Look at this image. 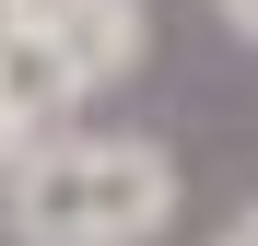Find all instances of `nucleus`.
Wrapping results in <instances>:
<instances>
[{"label":"nucleus","mask_w":258,"mask_h":246,"mask_svg":"<svg viewBox=\"0 0 258 246\" xmlns=\"http://www.w3.org/2000/svg\"><path fill=\"white\" fill-rule=\"evenodd\" d=\"M176 152L141 129H59L0 176V234L12 246H153L176 234Z\"/></svg>","instance_id":"nucleus-1"},{"label":"nucleus","mask_w":258,"mask_h":246,"mask_svg":"<svg viewBox=\"0 0 258 246\" xmlns=\"http://www.w3.org/2000/svg\"><path fill=\"white\" fill-rule=\"evenodd\" d=\"M24 35H47L71 94H106V82H129L153 59V12L141 0H24Z\"/></svg>","instance_id":"nucleus-2"},{"label":"nucleus","mask_w":258,"mask_h":246,"mask_svg":"<svg viewBox=\"0 0 258 246\" xmlns=\"http://www.w3.org/2000/svg\"><path fill=\"white\" fill-rule=\"evenodd\" d=\"M24 152H35V129H24V117H12V106H0V176H12V164H24Z\"/></svg>","instance_id":"nucleus-3"},{"label":"nucleus","mask_w":258,"mask_h":246,"mask_svg":"<svg viewBox=\"0 0 258 246\" xmlns=\"http://www.w3.org/2000/svg\"><path fill=\"white\" fill-rule=\"evenodd\" d=\"M211 12H223V24L246 35V47H258V0H211Z\"/></svg>","instance_id":"nucleus-4"},{"label":"nucleus","mask_w":258,"mask_h":246,"mask_svg":"<svg viewBox=\"0 0 258 246\" xmlns=\"http://www.w3.org/2000/svg\"><path fill=\"white\" fill-rule=\"evenodd\" d=\"M223 246H258V211H246V223H235V234H223Z\"/></svg>","instance_id":"nucleus-5"},{"label":"nucleus","mask_w":258,"mask_h":246,"mask_svg":"<svg viewBox=\"0 0 258 246\" xmlns=\"http://www.w3.org/2000/svg\"><path fill=\"white\" fill-rule=\"evenodd\" d=\"M12 24H24V0H0V35H12Z\"/></svg>","instance_id":"nucleus-6"}]
</instances>
